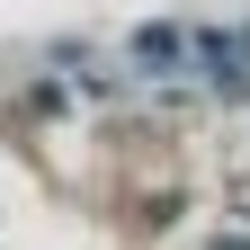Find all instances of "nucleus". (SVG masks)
<instances>
[{
	"label": "nucleus",
	"instance_id": "obj_1",
	"mask_svg": "<svg viewBox=\"0 0 250 250\" xmlns=\"http://www.w3.org/2000/svg\"><path fill=\"white\" fill-rule=\"evenodd\" d=\"M179 54H188L179 27H143V36H134V62H152V72H161V62H179Z\"/></svg>",
	"mask_w": 250,
	"mask_h": 250
}]
</instances>
